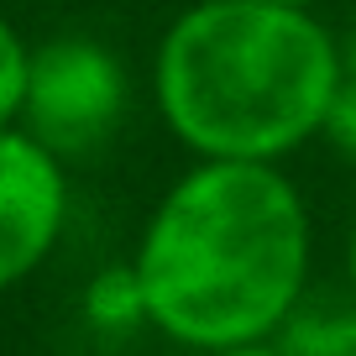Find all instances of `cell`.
<instances>
[{
  "label": "cell",
  "instance_id": "5",
  "mask_svg": "<svg viewBox=\"0 0 356 356\" xmlns=\"http://www.w3.org/2000/svg\"><path fill=\"white\" fill-rule=\"evenodd\" d=\"M289 356H346L356 351V299H299V309L283 320V330L273 335Z\"/></svg>",
  "mask_w": 356,
  "mask_h": 356
},
{
  "label": "cell",
  "instance_id": "6",
  "mask_svg": "<svg viewBox=\"0 0 356 356\" xmlns=\"http://www.w3.org/2000/svg\"><path fill=\"white\" fill-rule=\"evenodd\" d=\"M26 74H32V47H26L22 32L0 16V126H16V121H22Z\"/></svg>",
  "mask_w": 356,
  "mask_h": 356
},
{
  "label": "cell",
  "instance_id": "11",
  "mask_svg": "<svg viewBox=\"0 0 356 356\" xmlns=\"http://www.w3.org/2000/svg\"><path fill=\"white\" fill-rule=\"evenodd\" d=\"M283 6H309V11H314V6H320V0H283Z\"/></svg>",
  "mask_w": 356,
  "mask_h": 356
},
{
  "label": "cell",
  "instance_id": "4",
  "mask_svg": "<svg viewBox=\"0 0 356 356\" xmlns=\"http://www.w3.org/2000/svg\"><path fill=\"white\" fill-rule=\"evenodd\" d=\"M63 157L26 126H0V293L32 278L63 236Z\"/></svg>",
  "mask_w": 356,
  "mask_h": 356
},
{
  "label": "cell",
  "instance_id": "2",
  "mask_svg": "<svg viewBox=\"0 0 356 356\" xmlns=\"http://www.w3.org/2000/svg\"><path fill=\"white\" fill-rule=\"evenodd\" d=\"M341 42L309 6L200 0L163 32L152 95L194 157L278 163L325 131Z\"/></svg>",
  "mask_w": 356,
  "mask_h": 356
},
{
  "label": "cell",
  "instance_id": "10",
  "mask_svg": "<svg viewBox=\"0 0 356 356\" xmlns=\"http://www.w3.org/2000/svg\"><path fill=\"white\" fill-rule=\"evenodd\" d=\"M346 273H351V299H356V225H351V241H346Z\"/></svg>",
  "mask_w": 356,
  "mask_h": 356
},
{
  "label": "cell",
  "instance_id": "12",
  "mask_svg": "<svg viewBox=\"0 0 356 356\" xmlns=\"http://www.w3.org/2000/svg\"><path fill=\"white\" fill-rule=\"evenodd\" d=\"M346 356H356V351H346Z\"/></svg>",
  "mask_w": 356,
  "mask_h": 356
},
{
  "label": "cell",
  "instance_id": "1",
  "mask_svg": "<svg viewBox=\"0 0 356 356\" xmlns=\"http://www.w3.org/2000/svg\"><path fill=\"white\" fill-rule=\"evenodd\" d=\"M309 204L278 163L200 157L136 241L147 325L189 351L273 341L309 289Z\"/></svg>",
  "mask_w": 356,
  "mask_h": 356
},
{
  "label": "cell",
  "instance_id": "3",
  "mask_svg": "<svg viewBox=\"0 0 356 356\" xmlns=\"http://www.w3.org/2000/svg\"><path fill=\"white\" fill-rule=\"evenodd\" d=\"M126 115V68L89 37H53L32 47L22 126L58 157H89Z\"/></svg>",
  "mask_w": 356,
  "mask_h": 356
},
{
  "label": "cell",
  "instance_id": "9",
  "mask_svg": "<svg viewBox=\"0 0 356 356\" xmlns=\"http://www.w3.org/2000/svg\"><path fill=\"white\" fill-rule=\"evenodd\" d=\"M341 79H356V32L341 42Z\"/></svg>",
  "mask_w": 356,
  "mask_h": 356
},
{
  "label": "cell",
  "instance_id": "8",
  "mask_svg": "<svg viewBox=\"0 0 356 356\" xmlns=\"http://www.w3.org/2000/svg\"><path fill=\"white\" fill-rule=\"evenodd\" d=\"M204 356H289L278 341H246V346H225V351H204Z\"/></svg>",
  "mask_w": 356,
  "mask_h": 356
},
{
  "label": "cell",
  "instance_id": "7",
  "mask_svg": "<svg viewBox=\"0 0 356 356\" xmlns=\"http://www.w3.org/2000/svg\"><path fill=\"white\" fill-rule=\"evenodd\" d=\"M325 136L335 142V152L346 163H356V79H341L330 100V115H325Z\"/></svg>",
  "mask_w": 356,
  "mask_h": 356
}]
</instances>
